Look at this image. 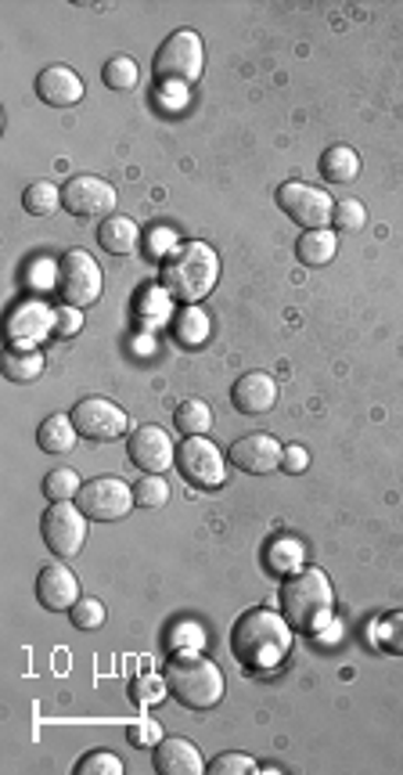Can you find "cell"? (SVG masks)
<instances>
[{
    "mask_svg": "<svg viewBox=\"0 0 403 775\" xmlns=\"http://www.w3.org/2000/svg\"><path fill=\"white\" fill-rule=\"evenodd\" d=\"M130 461L141 473H156L162 476L166 469L177 461V452H173V440H170V433H166L162 426H141L130 437Z\"/></svg>",
    "mask_w": 403,
    "mask_h": 775,
    "instance_id": "4fadbf2b",
    "label": "cell"
},
{
    "mask_svg": "<svg viewBox=\"0 0 403 775\" xmlns=\"http://www.w3.org/2000/svg\"><path fill=\"white\" fill-rule=\"evenodd\" d=\"M79 476L73 469H54L44 476V495L47 501H68V498H76L79 495Z\"/></svg>",
    "mask_w": 403,
    "mask_h": 775,
    "instance_id": "4dcf8cb0",
    "label": "cell"
},
{
    "mask_svg": "<svg viewBox=\"0 0 403 775\" xmlns=\"http://www.w3.org/2000/svg\"><path fill=\"white\" fill-rule=\"evenodd\" d=\"M231 652L248 671H271L291 652V624L274 609H248L231 631Z\"/></svg>",
    "mask_w": 403,
    "mask_h": 775,
    "instance_id": "6da1fadb",
    "label": "cell"
},
{
    "mask_svg": "<svg viewBox=\"0 0 403 775\" xmlns=\"http://www.w3.org/2000/svg\"><path fill=\"white\" fill-rule=\"evenodd\" d=\"M0 369H4V379H11V383H33L44 372V358L33 347H8Z\"/></svg>",
    "mask_w": 403,
    "mask_h": 775,
    "instance_id": "cb8c5ba5",
    "label": "cell"
},
{
    "mask_svg": "<svg viewBox=\"0 0 403 775\" xmlns=\"http://www.w3.org/2000/svg\"><path fill=\"white\" fill-rule=\"evenodd\" d=\"M282 458H285V447L277 444L271 433H248V437L234 440V447H231L234 469L253 473V476L274 473L277 466H282Z\"/></svg>",
    "mask_w": 403,
    "mask_h": 775,
    "instance_id": "5bb4252c",
    "label": "cell"
},
{
    "mask_svg": "<svg viewBox=\"0 0 403 775\" xmlns=\"http://www.w3.org/2000/svg\"><path fill=\"white\" fill-rule=\"evenodd\" d=\"M331 221H336L342 231H360L368 221V213L357 199H342V202H336V216H331Z\"/></svg>",
    "mask_w": 403,
    "mask_h": 775,
    "instance_id": "d590c367",
    "label": "cell"
},
{
    "mask_svg": "<svg viewBox=\"0 0 403 775\" xmlns=\"http://www.w3.org/2000/svg\"><path fill=\"white\" fill-rule=\"evenodd\" d=\"M102 79H105V87H113V91H134L137 79H141V70H137V62L127 59V54H116V59L105 62Z\"/></svg>",
    "mask_w": 403,
    "mask_h": 775,
    "instance_id": "83f0119b",
    "label": "cell"
},
{
    "mask_svg": "<svg viewBox=\"0 0 403 775\" xmlns=\"http://www.w3.org/2000/svg\"><path fill=\"white\" fill-rule=\"evenodd\" d=\"M40 534L59 560H73L87 541V512L68 506V501H51L44 520H40Z\"/></svg>",
    "mask_w": 403,
    "mask_h": 775,
    "instance_id": "52a82bcc",
    "label": "cell"
},
{
    "mask_svg": "<svg viewBox=\"0 0 403 775\" xmlns=\"http://www.w3.org/2000/svg\"><path fill=\"white\" fill-rule=\"evenodd\" d=\"M166 692V678H156V675H137L130 682V700L137 707H156Z\"/></svg>",
    "mask_w": 403,
    "mask_h": 775,
    "instance_id": "836d02e7",
    "label": "cell"
},
{
    "mask_svg": "<svg viewBox=\"0 0 403 775\" xmlns=\"http://www.w3.org/2000/svg\"><path fill=\"white\" fill-rule=\"evenodd\" d=\"M22 206H25V213H33V216H51L54 210L62 206V192L51 181H36L22 192Z\"/></svg>",
    "mask_w": 403,
    "mask_h": 775,
    "instance_id": "4316f807",
    "label": "cell"
},
{
    "mask_svg": "<svg viewBox=\"0 0 403 775\" xmlns=\"http://www.w3.org/2000/svg\"><path fill=\"white\" fill-rule=\"evenodd\" d=\"M277 206H282L291 221L307 231H321L331 216H336V202L325 188H314L307 181H285L277 188Z\"/></svg>",
    "mask_w": 403,
    "mask_h": 775,
    "instance_id": "9c48e42d",
    "label": "cell"
},
{
    "mask_svg": "<svg viewBox=\"0 0 403 775\" xmlns=\"http://www.w3.org/2000/svg\"><path fill=\"white\" fill-rule=\"evenodd\" d=\"M282 606H285V620L299 631H317L331 620V609H336V592H331V581L325 570L307 566L288 574L285 588H282Z\"/></svg>",
    "mask_w": 403,
    "mask_h": 775,
    "instance_id": "277c9868",
    "label": "cell"
},
{
    "mask_svg": "<svg viewBox=\"0 0 403 775\" xmlns=\"http://www.w3.org/2000/svg\"><path fill=\"white\" fill-rule=\"evenodd\" d=\"M54 289H59L62 304L83 310V307L102 300L105 275H102V267H97V261L91 253L68 250L59 261V270H54Z\"/></svg>",
    "mask_w": 403,
    "mask_h": 775,
    "instance_id": "8992f818",
    "label": "cell"
},
{
    "mask_svg": "<svg viewBox=\"0 0 403 775\" xmlns=\"http://www.w3.org/2000/svg\"><path fill=\"white\" fill-rule=\"evenodd\" d=\"M76 433L79 429L73 423V415H47L44 423H40V429H36V444H40V452L62 455V452H73Z\"/></svg>",
    "mask_w": 403,
    "mask_h": 775,
    "instance_id": "44dd1931",
    "label": "cell"
},
{
    "mask_svg": "<svg viewBox=\"0 0 403 775\" xmlns=\"http://www.w3.org/2000/svg\"><path fill=\"white\" fill-rule=\"evenodd\" d=\"M151 765H156L159 775H202L205 768H210L202 761V754L194 751V743L180 740V736L159 740L156 754H151Z\"/></svg>",
    "mask_w": 403,
    "mask_h": 775,
    "instance_id": "2e32d148",
    "label": "cell"
},
{
    "mask_svg": "<svg viewBox=\"0 0 403 775\" xmlns=\"http://www.w3.org/2000/svg\"><path fill=\"white\" fill-rule=\"evenodd\" d=\"M36 599L51 614H65L79 603V581L65 563H51L36 574Z\"/></svg>",
    "mask_w": 403,
    "mask_h": 775,
    "instance_id": "9a60e30c",
    "label": "cell"
},
{
    "mask_svg": "<svg viewBox=\"0 0 403 775\" xmlns=\"http://www.w3.org/2000/svg\"><path fill=\"white\" fill-rule=\"evenodd\" d=\"M336 250H339V242H336V235H331L328 227L307 231V235H299V242H296V256H299L303 267H325V264H331V261H336Z\"/></svg>",
    "mask_w": 403,
    "mask_h": 775,
    "instance_id": "7402d4cb",
    "label": "cell"
},
{
    "mask_svg": "<svg viewBox=\"0 0 403 775\" xmlns=\"http://www.w3.org/2000/svg\"><path fill=\"white\" fill-rule=\"evenodd\" d=\"M177 469L194 487H220L224 484V455L205 437H188L177 444Z\"/></svg>",
    "mask_w": 403,
    "mask_h": 775,
    "instance_id": "7c38bea8",
    "label": "cell"
},
{
    "mask_svg": "<svg viewBox=\"0 0 403 775\" xmlns=\"http://www.w3.org/2000/svg\"><path fill=\"white\" fill-rule=\"evenodd\" d=\"M137 238H141V231L130 221V216H105L102 227H97V246L113 256H127L137 250Z\"/></svg>",
    "mask_w": 403,
    "mask_h": 775,
    "instance_id": "ffe728a7",
    "label": "cell"
},
{
    "mask_svg": "<svg viewBox=\"0 0 403 775\" xmlns=\"http://www.w3.org/2000/svg\"><path fill=\"white\" fill-rule=\"evenodd\" d=\"M267 563H271V570H277V574H291V570H299V563H303V545H299V541H291V538L271 541Z\"/></svg>",
    "mask_w": 403,
    "mask_h": 775,
    "instance_id": "f1b7e54d",
    "label": "cell"
},
{
    "mask_svg": "<svg viewBox=\"0 0 403 775\" xmlns=\"http://www.w3.org/2000/svg\"><path fill=\"white\" fill-rule=\"evenodd\" d=\"M321 173L328 184H353L360 173V156L350 145H331L321 156Z\"/></svg>",
    "mask_w": 403,
    "mask_h": 775,
    "instance_id": "603a6c76",
    "label": "cell"
},
{
    "mask_svg": "<svg viewBox=\"0 0 403 775\" xmlns=\"http://www.w3.org/2000/svg\"><path fill=\"white\" fill-rule=\"evenodd\" d=\"M374 643H379L385 652H403V609L385 614L379 624H374Z\"/></svg>",
    "mask_w": 403,
    "mask_h": 775,
    "instance_id": "1f68e13d",
    "label": "cell"
},
{
    "mask_svg": "<svg viewBox=\"0 0 403 775\" xmlns=\"http://www.w3.org/2000/svg\"><path fill=\"white\" fill-rule=\"evenodd\" d=\"M173 329H177V343L188 347V350H194V347H202L205 339H210V315H205L202 307L188 304V307L177 315Z\"/></svg>",
    "mask_w": 403,
    "mask_h": 775,
    "instance_id": "d4e9b609",
    "label": "cell"
},
{
    "mask_svg": "<svg viewBox=\"0 0 403 775\" xmlns=\"http://www.w3.org/2000/svg\"><path fill=\"white\" fill-rule=\"evenodd\" d=\"M205 70V44L194 30H177L173 36H166V44L156 51V73L159 84H191L199 79Z\"/></svg>",
    "mask_w": 403,
    "mask_h": 775,
    "instance_id": "5b68a950",
    "label": "cell"
},
{
    "mask_svg": "<svg viewBox=\"0 0 403 775\" xmlns=\"http://www.w3.org/2000/svg\"><path fill=\"white\" fill-rule=\"evenodd\" d=\"M134 498H137V506H141V509H159V506L170 501V484H166L162 476H156V473H145L141 484L134 487Z\"/></svg>",
    "mask_w": 403,
    "mask_h": 775,
    "instance_id": "f546056e",
    "label": "cell"
},
{
    "mask_svg": "<svg viewBox=\"0 0 403 775\" xmlns=\"http://www.w3.org/2000/svg\"><path fill=\"white\" fill-rule=\"evenodd\" d=\"M166 242H170V246H177V238L170 235V231H156V235H151V246H148V253H151V256L166 253Z\"/></svg>",
    "mask_w": 403,
    "mask_h": 775,
    "instance_id": "60d3db41",
    "label": "cell"
},
{
    "mask_svg": "<svg viewBox=\"0 0 403 775\" xmlns=\"http://www.w3.org/2000/svg\"><path fill=\"white\" fill-rule=\"evenodd\" d=\"M166 689L170 697L188 707V711H210L220 700H224V671L216 668L210 657H199V652H180L170 663H166Z\"/></svg>",
    "mask_w": 403,
    "mask_h": 775,
    "instance_id": "3957f363",
    "label": "cell"
},
{
    "mask_svg": "<svg viewBox=\"0 0 403 775\" xmlns=\"http://www.w3.org/2000/svg\"><path fill=\"white\" fill-rule=\"evenodd\" d=\"M231 404L242 415H267L277 404V383L263 372H245L231 390Z\"/></svg>",
    "mask_w": 403,
    "mask_h": 775,
    "instance_id": "ac0fdd59",
    "label": "cell"
},
{
    "mask_svg": "<svg viewBox=\"0 0 403 775\" xmlns=\"http://www.w3.org/2000/svg\"><path fill=\"white\" fill-rule=\"evenodd\" d=\"M210 775H231V772H259L256 768V761L253 757H245V754H220L210 761V768H205Z\"/></svg>",
    "mask_w": 403,
    "mask_h": 775,
    "instance_id": "8d00e7d4",
    "label": "cell"
},
{
    "mask_svg": "<svg viewBox=\"0 0 403 775\" xmlns=\"http://www.w3.org/2000/svg\"><path fill=\"white\" fill-rule=\"evenodd\" d=\"M68 620H73L79 631H97L105 624V603L87 595V599H79L73 609H68Z\"/></svg>",
    "mask_w": 403,
    "mask_h": 775,
    "instance_id": "d6a6232c",
    "label": "cell"
},
{
    "mask_svg": "<svg viewBox=\"0 0 403 775\" xmlns=\"http://www.w3.org/2000/svg\"><path fill=\"white\" fill-rule=\"evenodd\" d=\"M36 94H40V102H47L54 108H73L83 102V79L68 70V65H47V70L36 76Z\"/></svg>",
    "mask_w": 403,
    "mask_h": 775,
    "instance_id": "e0dca14e",
    "label": "cell"
},
{
    "mask_svg": "<svg viewBox=\"0 0 403 775\" xmlns=\"http://www.w3.org/2000/svg\"><path fill=\"white\" fill-rule=\"evenodd\" d=\"M62 206L91 221V216H113L116 213V188L102 181V177H91V173H76L73 181L62 188Z\"/></svg>",
    "mask_w": 403,
    "mask_h": 775,
    "instance_id": "30bf717a",
    "label": "cell"
},
{
    "mask_svg": "<svg viewBox=\"0 0 403 775\" xmlns=\"http://www.w3.org/2000/svg\"><path fill=\"white\" fill-rule=\"evenodd\" d=\"M83 329V315H79V307H68V304H62L59 310H54V332L59 336H76Z\"/></svg>",
    "mask_w": 403,
    "mask_h": 775,
    "instance_id": "74e56055",
    "label": "cell"
},
{
    "mask_svg": "<svg viewBox=\"0 0 403 775\" xmlns=\"http://www.w3.org/2000/svg\"><path fill=\"white\" fill-rule=\"evenodd\" d=\"M73 423L79 429V437H87V440H119L123 433H127L130 418L108 397H83L73 407Z\"/></svg>",
    "mask_w": 403,
    "mask_h": 775,
    "instance_id": "8fae6325",
    "label": "cell"
},
{
    "mask_svg": "<svg viewBox=\"0 0 403 775\" xmlns=\"http://www.w3.org/2000/svg\"><path fill=\"white\" fill-rule=\"evenodd\" d=\"M76 775H123V761L108 751H97V754H87L79 761Z\"/></svg>",
    "mask_w": 403,
    "mask_h": 775,
    "instance_id": "e575fe53",
    "label": "cell"
},
{
    "mask_svg": "<svg viewBox=\"0 0 403 775\" xmlns=\"http://www.w3.org/2000/svg\"><path fill=\"white\" fill-rule=\"evenodd\" d=\"M159 736H162V732H159L156 722H141V725L130 729V743L134 746H151V743H159Z\"/></svg>",
    "mask_w": 403,
    "mask_h": 775,
    "instance_id": "f35d334b",
    "label": "cell"
},
{
    "mask_svg": "<svg viewBox=\"0 0 403 775\" xmlns=\"http://www.w3.org/2000/svg\"><path fill=\"white\" fill-rule=\"evenodd\" d=\"M220 278V256L205 242H177L162 256V289L180 304H199L213 293Z\"/></svg>",
    "mask_w": 403,
    "mask_h": 775,
    "instance_id": "7a4b0ae2",
    "label": "cell"
},
{
    "mask_svg": "<svg viewBox=\"0 0 403 775\" xmlns=\"http://www.w3.org/2000/svg\"><path fill=\"white\" fill-rule=\"evenodd\" d=\"M76 498H79V509L87 512L94 523H116L137 506L134 487L123 484L119 476H97V480L79 487Z\"/></svg>",
    "mask_w": 403,
    "mask_h": 775,
    "instance_id": "ba28073f",
    "label": "cell"
},
{
    "mask_svg": "<svg viewBox=\"0 0 403 775\" xmlns=\"http://www.w3.org/2000/svg\"><path fill=\"white\" fill-rule=\"evenodd\" d=\"M173 423H177L180 433H188V437H202V433L213 426V407L205 401H199V397H188V401L177 404Z\"/></svg>",
    "mask_w": 403,
    "mask_h": 775,
    "instance_id": "484cf974",
    "label": "cell"
},
{
    "mask_svg": "<svg viewBox=\"0 0 403 775\" xmlns=\"http://www.w3.org/2000/svg\"><path fill=\"white\" fill-rule=\"evenodd\" d=\"M282 466L288 469V473H303L310 466V455L303 452L299 444H291V447H285V458H282Z\"/></svg>",
    "mask_w": 403,
    "mask_h": 775,
    "instance_id": "ab89813d",
    "label": "cell"
},
{
    "mask_svg": "<svg viewBox=\"0 0 403 775\" xmlns=\"http://www.w3.org/2000/svg\"><path fill=\"white\" fill-rule=\"evenodd\" d=\"M54 329V315H51V307L47 304H22L11 310V318H8V336L15 339V347L19 343H33V339L40 336H47Z\"/></svg>",
    "mask_w": 403,
    "mask_h": 775,
    "instance_id": "d6986e66",
    "label": "cell"
}]
</instances>
